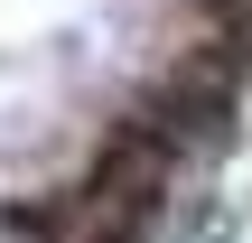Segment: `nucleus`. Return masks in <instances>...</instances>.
Here are the masks:
<instances>
[{
    "label": "nucleus",
    "mask_w": 252,
    "mask_h": 243,
    "mask_svg": "<svg viewBox=\"0 0 252 243\" xmlns=\"http://www.w3.org/2000/svg\"><path fill=\"white\" fill-rule=\"evenodd\" d=\"M243 75L252 0H0V243H159Z\"/></svg>",
    "instance_id": "nucleus-1"
}]
</instances>
